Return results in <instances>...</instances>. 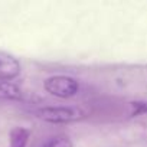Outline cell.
Masks as SVG:
<instances>
[{
	"label": "cell",
	"mask_w": 147,
	"mask_h": 147,
	"mask_svg": "<svg viewBox=\"0 0 147 147\" xmlns=\"http://www.w3.org/2000/svg\"><path fill=\"white\" fill-rule=\"evenodd\" d=\"M35 114L40 120L55 124L74 123L85 117V113L78 107H42L36 110Z\"/></svg>",
	"instance_id": "obj_1"
},
{
	"label": "cell",
	"mask_w": 147,
	"mask_h": 147,
	"mask_svg": "<svg viewBox=\"0 0 147 147\" xmlns=\"http://www.w3.org/2000/svg\"><path fill=\"white\" fill-rule=\"evenodd\" d=\"M45 90L58 98H72L80 92V82L66 75H55L45 81Z\"/></svg>",
	"instance_id": "obj_2"
},
{
	"label": "cell",
	"mask_w": 147,
	"mask_h": 147,
	"mask_svg": "<svg viewBox=\"0 0 147 147\" xmlns=\"http://www.w3.org/2000/svg\"><path fill=\"white\" fill-rule=\"evenodd\" d=\"M20 74V63L19 61L5 52L0 51V81H12L19 77Z\"/></svg>",
	"instance_id": "obj_3"
},
{
	"label": "cell",
	"mask_w": 147,
	"mask_h": 147,
	"mask_svg": "<svg viewBox=\"0 0 147 147\" xmlns=\"http://www.w3.org/2000/svg\"><path fill=\"white\" fill-rule=\"evenodd\" d=\"M23 92L12 81H0V100H22Z\"/></svg>",
	"instance_id": "obj_4"
},
{
	"label": "cell",
	"mask_w": 147,
	"mask_h": 147,
	"mask_svg": "<svg viewBox=\"0 0 147 147\" xmlns=\"http://www.w3.org/2000/svg\"><path fill=\"white\" fill-rule=\"evenodd\" d=\"M38 147H74L72 141L65 134H53L45 138Z\"/></svg>",
	"instance_id": "obj_5"
},
{
	"label": "cell",
	"mask_w": 147,
	"mask_h": 147,
	"mask_svg": "<svg viewBox=\"0 0 147 147\" xmlns=\"http://www.w3.org/2000/svg\"><path fill=\"white\" fill-rule=\"evenodd\" d=\"M29 140V130L23 127H15L10 131V147H26Z\"/></svg>",
	"instance_id": "obj_6"
}]
</instances>
